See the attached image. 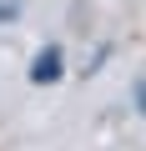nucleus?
<instances>
[{
  "label": "nucleus",
  "mask_w": 146,
  "mask_h": 151,
  "mask_svg": "<svg viewBox=\"0 0 146 151\" xmlns=\"http://www.w3.org/2000/svg\"><path fill=\"white\" fill-rule=\"evenodd\" d=\"M60 60H65V55H60V45H45V50L35 55V65H30V81H35V86H50V81H60V70H65Z\"/></svg>",
  "instance_id": "obj_1"
}]
</instances>
